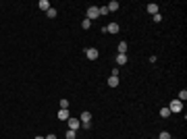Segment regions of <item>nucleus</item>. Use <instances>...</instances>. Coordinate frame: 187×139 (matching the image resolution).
Returning <instances> with one entry per match:
<instances>
[{
  "label": "nucleus",
  "instance_id": "1",
  "mask_svg": "<svg viewBox=\"0 0 187 139\" xmlns=\"http://www.w3.org/2000/svg\"><path fill=\"white\" fill-rule=\"evenodd\" d=\"M168 110H171V114H173V112H181V110H183V102H181V100H173L171 106H168Z\"/></svg>",
  "mask_w": 187,
  "mask_h": 139
},
{
  "label": "nucleus",
  "instance_id": "2",
  "mask_svg": "<svg viewBox=\"0 0 187 139\" xmlns=\"http://www.w3.org/2000/svg\"><path fill=\"white\" fill-rule=\"evenodd\" d=\"M98 17H100V11H98V6H90V9H87V17H85V19L94 21V19H98Z\"/></svg>",
  "mask_w": 187,
  "mask_h": 139
},
{
  "label": "nucleus",
  "instance_id": "3",
  "mask_svg": "<svg viewBox=\"0 0 187 139\" xmlns=\"http://www.w3.org/2000/svg\"><path fill=\"white\" fill-rule=\"evenodd\" d=\"M67 123H69V129H71V131H77V129L81 127V120H77V118H69Z\"/></svg>",
  "mask_w": 187,
  "mask_h": 139
},
{
  "label": "nucleus",
  "instance_id": "4",
  "mask_svg": "<svg viewBox=\"0 0 187 139\" xmlns=\"http://www.w3.org/2000/svg\"><path fill=\"white\" fill-rule=\"evenodd\" d=\"M85 56L90 58V60H96V58H98V50H96V48H87V50H85Z\"/></svg>",
  "mask_w": 187,
  "mask_h": 139
},
{
  "label": "nucleus",
  "instance_id": "5",
  "mask_svg": "<svg viewBox=\"0 0 187 139\" xmlns=\"http://www.w3.org/2000/svg\"><path fill=\"white\" fill-rule=\"evenodd\" d=\"M118 29H121V27H118L117 23H108L106 25V33H118Z\"/></svg>",
  "mask_w": 187,
  "mask_h": 139
},
{
  "label": "nucleus",
  "instance_id": "6",
  "mask_svg": "<svg viewBox=\"0 0 187 139\" xmlns=\"http://www.w3.org/2000/svg\"><path fill=\"white\" fill-rule=\"evenodd\" d=\"M108 85H110V87H117L118 85V75H110V77H108Z\"/></svg>",
  "mask_w": 187,
  "mask_h": 139
},
{
  "label": "nucleus",
  "instance_id": "7",
  "mask_svg": "<svg viewBox=\"0 0 187 139\" xmlns=\"http://www.w3.org/2000/svg\"><path fill=\"white\" fill-rule=\"evenodd\" d=\"M58 118H60V120H69V118H71V116H69V110L60 108V110H58Z\"/></svg>",
  "mask_w": 187,
  "mask_h": 139
},
{
  "label": "nucleus",
  "instance_id": "8",
  "mask_svg": "<svg viewBox=\"0 0 187 139\" xmlns=\"http://www.w3.org/2000/svg\"><path fill=\"white\" fill-rule=\"evenodd\" d=\"M146 11H148V12L154 17V15L158 12V4H148V6H146Z\"/></svg>",
  "mask_w": 187,
  "mask_h": 139
},
{
  "label": "nucleus",
  "instance_id": "9",
  "mask_svg": "<svg viewBox=\"0 0 187 139\" xmlns=\"http://www.w3.org/2000/svg\"><path fill=\"white\" fill-rule=\"evenodd\" d=\"M106 9H108V12H110V11H112V12H115V11H118V2H117V0L108 2V6H106Z\"/></svg>",
  "mask_w": 187,
  "mask_h": 139
},
{
  "label": "nucleus",
  "instance_id": "10",
  "mask_svg": "<svg viewBox=\"0 0 187 139\" xmlns=\"http://www.w3.org/2000/svg\"><path fill=\"white\" fill-rule=\"evenodd\" d=\"M46 15H48V19H54V17H56L58 12H56V9H52V6H50V9L46 11Z\"/></svg>",
  "mask_w": 187,
  "mask_h": 139
},
{
  "label": "nucleus",
  "instance_id": "11",
  "mask_svg": "<svg viewBox=\"0 0 187 139\" xmlns=\"http://www.w3.org/2000/svg\"><path fill=\"white\" fill-rule=\"evenodd\" d=\"M117 64H127V56H125V54H118L117 56Z\"/></svg>",
  "mask_w": 187,
  "mask_h": 139
},
{
  "label": "nucleus",
  "instance_id": "12",
  "mask_svg": "<svg viewBox=\"0 0 187 139\" xmlns=\"http://www.w3.org/2000/svg\"><path fill=\"white\" fill-rule=\"evenodd\" d=\"M79 120H81V123H90V120H92V114H90V112H83Z\"/></svg>",
  "mask_w": 187,
  "mask_h": 139
},
{
  "label": "nucleus",
  "instance_id": "13",
  "mask_svg": "<svg viewBox=\"0 0 187 139\" xmlns=\"http://www.w3.org/2000/svg\"><path fill=\"white\" fill-rule=\"evenodd\" d=\"M127 52V42H121L118 44V54H125Z\"/></svg>",
  "mask_w": 187,
  "mask_h": 139
},
{
  "label": "nucleus",
  "instance_id": "14",
  "mask_svg": "<svg viewBox=\"0 0 187 139\" xmlns=\"http://www.w3.org/2000/svg\"><path fill=\"white\" fill-rule=\"evenodd\" d=\"M40 9H42V11H48V9H50V2H48V0H40Z\"/></svg>",
  "mask_w": 187,
  "mask_h": 139
},
{
  "label": "nucleus",
  "instance_id": "15",
  "mask_svg": "<svg viewBox=\"0 0 187 139\" xmlns=\"http://www.w3.org/2000/svg\"><path fill=\"white\" fill-rule=\"evenodd\" d=\"M160 116H162V118H168V116H171V110H168V108H160Z\"/></svg>",
  "mask_w": 187,
  "mask_h": 139
},
{
  "label": "nucleus",
  "instance_id": "16",
  "mask_svg": "<svg viewBox=\"0 0 187 139\" xmlns=\"http://www.w3.org/2000/svg\"><path fill=\"white\" fill-rule=\"evenodd\" d=\"M177 100H181V102H185V100H187V92H185V89L179 92V98H177Z\"/></svg>",
  "mask_w": 187,
  "mask_h": 139
},
{
  "label": "nucleus",
  "instance_id": "17",
  "mask_svg": "<svg viewBox=\"0 0 187 139\" xmlns=\"http://www.w3.org/2000/svg\"><path fill=\"white\" fill-rule=\"evenodd\" d=\"M81 27H83V29H90V27H92V21H90V19H83Z\"/></svg>",
  "mask_w": 187,
  "mask_h": 139
},
{
  "label": "nucleus",
  "instance_id": "18",
  "mask_svg": "<svg viewBox=\"0 0 187 139\" xmlns=\"http://www.w3.org/2000/svg\"><path fill=\"white\" fill-rule=\"evenodd\" d=\"M158 139H173V137H171V133H166V131H162V133L158 135Z\"/></svg>",
  "mask_w": 187,
  "mask_h": 139
},
{
  "label": "nucleus",
  "instance_id": "19",
  "mask_svg": "<svg viewBox=\"0 0 187 139\" xmlns=\"http://www.w3.org/2000/svg\"><path fill=\"white\" fill-rule=\"evenodd\" d=\"M98 11H100V17H104V15H108V9H106V6H98Z\"/></svg>",
  "mask_w": 187,
  "mask_h": 139
},
{
  "label": "nucleus",
  "instance_id": "20",
  "mask_svg": "<svg viewBox=\"0 0 187 139\" xmlns=\"http://www.w3.org/2000/svg\"><path fill=\"white\" fill-rule=\"evenodd\" d=\"M60 108H65V110H69V102H67V100H60Z\"/></svg>",
  "mask_w": 187,
  "mask_h": 139
},
{
  "label": "nucleus",
  "instance_id": "21",
  "mask_svg": "<svg viewBox=\"0 0 187 139\" xmlns=\"http://www.w3.org/2000/svg\"><path fill=\"white\" fill-rule=\"evenodd\" d=\"M67 139H75V131H71V129H69V131H67Z\"/></svg>",
  "mask_w": 187,
  "mask_h": 139
},
{
  "label": "nucleus",
  "instance_id": "22",
  "mask_svg": "<svg viewBox=\"0 0 187 139\" xmlns=\"http://www.w3.org/2000/svg\"><path fill=\"white\" fill-rule=\"evenodd\" d=\"M154 21H156V23H160V21H162V17H160V12H156V15H154Z\"/></svg>",
  "mask_w": 187,
  "mask_h": 139
},
{
  "label": "nucleus",
  "instance_id": "23",
  "mask_svg": "<svg viewBox=\"0 0 187 139\" xmlns=\"http://www.w3.org/2000/svg\"><path fill=\"white\" fill-rule=\"evenodd\" d=\"M44 139H56V135H52V133H50V135H48V137H44Z\"/></svg>",
  "mask_w": 187,
  "mask_h": 139
},
{
  "label": "nucleus",
  "instance_id": "24",
  "mask_svg": "<svg viewBox=\"0 0 187 139\" xmlns=\"http://www.w3.org/2000/svg\"><path fill=\"white\" fill-rule=\"evenodd\" d=\"M35 139H44V137H35Z\"/></svg>",
  "mask_w": 187,
  "mask_h": 139
}]
</instances>
